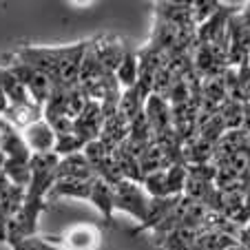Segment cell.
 <instances>
[{
	"label": "cell",
	"instance_id": "2e32d148",
	"mask_svg": "<svg viewBox=\"0 0 250 250\" xmlns=\"http://www.w3.org/2000/svg\"><path fill=\"white\" fill-rule=\"evenodd\" d=\"M11 250H62L58 244H53L51 237H40V235H31L18 239L14 244H9Z\"/></svg>",
	"mask_w": 250,
	"mask_h": 250
},
{
	"label": "cell",
	"instance_id": "277c9868",
	"mask_svg": "<svg viewBox=\"0 0 250 250\" xmlns=\"http://www.w3.org/2000/svg\"><path fill=\"white\" fill-rule=\"evenodd\" d=\"M62 250H98L102 235L93 224H73L60 237H51Z\"/></svg>",
	"mask_w": 250,
	"mask_h": 250
},
{
	"label": "cell",
	"instance_id": "d6986e66",
	"mask_svg": "<svg viewBox=\"0 0 250 250\" xmlns=\"http://www.w3.org/2000/svg\"><path fill=\"white\" fill-rule=\"evenodd\" d=\"M7 186H9V180H7V175H5V170L0 168V193H2V190L7 188Z\"/></svg>",
	"mask_w": 250,
	"mask_h": 250
},
{
	"label": "cell",
	"instance_id": "7a4b0ae2",
	"mask_svg": "<svg viewBox=\"0 0 250 250\" xmlns=\"http://www.w3.org/2000/svg\"><path fill=\"white\" fill-rule=\"evenodd\" d=\"M7 60H9V58H7ZM2 66H5L11 76H14L16 80H18L20 84L24 86V91L29 93V98L38 104V106H42V104L47 102V98L51 95L53 82L49 80L44 73H40V71L31 69V66L22 64V62H16V60L5 62Z\"/></svg>",
	"mask_w": 250,
	"mask_h": 250
},
{
	"label": "cell",
	"instance_id": "9c48e42d",
	"mask_svg": "<svg viewBox=\"0 0 250 250\" xmlns=\"http://www.w3.org/2000/svg\"><path fill=\"white\" fill-rule=\"evenodd\" d=\"M93 182L95 177H91V180H56L47 193V204L58 202V199H82V202H89Z\"/></svg>",
	"mask_w": 250,
	"mask_h": 250
},
{
	"label": "cell",
	"instance_id": "3957f363",
	"mask_svg": "<svg viewBox=\"0 0 250 250\" xmlns=\"http://www.w3.org/2000/svg\"><path fill=\"white\" fill-rule=\"evenodd\" d=\"M89 40H82L76 44H64L62 47V56H60V64H58V73L53 84L56 86H64V89H73L78 86V78H80V64L82 58L86 53Z\"/></svg>",
	"mask_w": 250,
	"mask_h": 250
},
{
	"label": "cell",
	"instance_id": "ba28073f",
	"mask_svg": "<svg viewBox=\"0 0 250 250\" xmlns=\"http://www.w3.org/2000/svg\"><path fill=\"white\" fill-rule=\"evenodd\" d=\"M22 140L31 153H53V144H56V133L51 131L42 118L36 120L33 124L22 128Z\"/></svg>",
	"mask_w": 250,
	"mask_h": 250
},
{
	"label": "cell",
	"instance_id": "4fadbf2b",
	"mask_svg": "<svg viewBox=\"0 0 250 250\" xmlns=\"http://www.w3.org/2000/svg\"><path fill=\"white\" fill-rule=\"evenodd\" d=\"M115 82L120 84V89H133V86L137 84V51H133V49H126V53H124L122 62H120V66L115 69L113 73Z\"/></svg>",
	"mask_w": 250,
	"mask_h": 250
},
{
	"label": "cell",
	"instance_id": "7c38bea8",
	"mask_svg": "<svg viewBox=\"0 0 250 250\" xmlns=\"http://www.w3.org/2000/svg\"><path fill=\"white\" fill-rule=\"evenodd\" d=\"M126 137H128V122L122 118V115L115 113V115H111V118L104 120L102 133H100L98 140L102 142L109 151H115Z\"/></svg>",
	"mask_w": 250,
	"mask_h": 250
},
{
	"label": "cell",
	"instance_id": "8992f818",
	"mask_svg": "<svg viewBox=\"0 0 250 250\" xmlns=\"http://www.w3.org/2000/svg\"><path fill=\"white\" fill-rule=\"evenodd\" d=\"M144 118L151 128L153 140L164 133L173 131V115H170V104L160 95H148V100L144 102Z\"/></svg>",
	"mask_w": 250,
	"mask_h": 250
},
{
	"label": "cell",
	"instance_id": "6da1fadb",
	"mask_svg": "<svg viewBox=\"0 0 250 250\" xmlns=\"http://www.w3.org/2000/svg\"><path fill=\"white\" fill-rule=\"evenodd\" d=\"M148 204H151V197L146 195V190L142 188V184L128 182V180L113 184V210L115 212H124V215L135 219L137 224H142L146 219Z\"/></svg>",
	"mask_w": 250,
	"mask_h": 250
},
{
	"label": "cell",
	"instance_id": "ac0fdd59",
	"mask_svg": "<svg viewBox=\"0 0 250 250\" xmlns=\"http://www.w3.org/2000/svg\"><path fill=\"white\" fill-rule=\"evenodd\" d=\"M7 111H9V100H7L5 91H2V84H0V118H5Z\"/></svg>",
	"mask_w": 250,
	"mask_h": 250
},
{
	"label": "cell",
	"instance_id": "5bb4252c",
	"mask_svg": "<svg viewBox=\"0 0 250 250\" xmlns=\"http://www.w3.org/2000/svg\"><path fill=\"white\" fill-rule=\"evenodd\" d=\"M144 111V100L140 98V93H137V89L133 86V89H124L122 93H120V102H118V115H122L124 120H126L128 124L133 122V120L137 118V115Z\"/></svg>",
	"mask_w": 250,
	"mask_h": 250
},
{
	"label": "cell",
	"instance_id": "9a60e30c",
	"mask_svg": "<svg viewBox=\"0 0 250 250\" xmlns=\"http://www.w3.org/2000/svg\"><path fill=\"white\" fill-rule=\"evenodd\" d=\"M86 144L76 135V133H66V135H58L56 144H53V155L58 157H66L73 155V153H82Z\"/></svg>",
	"mask_w": 250,
	"mask_h": 250
},
{
	"label": "cell",
	"instance_id": "52a82bcc",
	"mask_svg": "<svg viewBox=\"0 0 250 250\" xmlns=\"http://www.w3.org/2000/svg\"><path fill=\"white\" fill-rule=\"evenodd\" d=\"M102 126H104V115H102V106L100 102H93L89 100L80 115L73 120V133L80 137L84 144L89 142L98 140L100 133H102Z\"/></svg>",
	"mask_w": 250,
	"mask_h": 250
},
{
	"label": "cell",
	"instance_id": "ffe728a7",
	"mask_svg": "<svg viewBox=\"0 0 250 250\" xmlns=\"http://www.w3.org/2000/svg\"><path fill=\"white\" fill-rule=\"evenodd\" d=\"M7 126H9V122H7V120H2V118H0V146H2V137H5Z\"/></svg>",
	"mask_w": 250,
	"mask_h": 250
},
{
	"label": "cell",
	"instance_id": "30bf717a",
	"mask_svg": "<svg viewBox=\"0 0 250 250\" xmlns=\"http://www.w3.org/2000/svg\"><path fill=\"white\" fill-rule=\"evenodd\" d=\"M91 177H95V173L82 153H73L58 160L56 180H91Z\"/></svg>",
	"mask_w": 250,
	"mask_h": 250
},
{
	"label": "cell",
	"instance_id": "8fae6325",
	"mask_svg": "<svg viewBox=\"0 0 250 250\" xmlns=\"http://www.w3.org/2000/svg\"><path fill=\"white\" fill-rule=\"evenodd\" d=\"M89 202L98 208V212L104 217V222L106 224L113 222V215H115V210H113V186L106 184V182L100 180V177H95L93 188H91V195H89Z\"/></svg>",
	"mask_w": 250,
	"mask_h": 250
},
{
	"label": "cell",
	"instance_id": "5b68a950",
	"mask_svg": "<svg viewBox=\"0 0 250 250\" xmlns=\"http://www.w3.org/2000/svg\"><path fill=\"white\" fill-rule=\"evenodd\" d=\"M91 49H93L98 62L102 64V69L113 76L128 47L118 36H98V38H91Z\"/></svg>",
	"mask_w": 250,
	"mask_h": 250
},
{
	"label": "cell",
	"instance_id": "e0dca14e",
	"mask_svg": "<svg viewBox=\"0 0 250 250\" xmlns=\"http://www.w3.org/2000/svg\"><path fill=\"white\" fill-rule=\"evenodd\" d=\"M219 5H222V2H215V0H195V2H190V18H193L195 27L206 22V20L219 9Z\"/></svg>",
	"mask_w": 250,
	"mask_h": 250
}]
</instances>
